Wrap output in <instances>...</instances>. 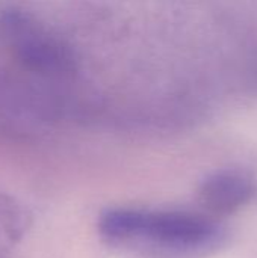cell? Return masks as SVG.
<instances>
[{"instance_id":"cell-3","label":"cell","mask_w":257,"mask_h":258,"mask_svg":"<svg viewBox=\"0 0 257 258\" xmlns=\"http://www.w3.org/2000/svg\"><path fill=\"white\" fill-rule=\"evenodd\" d=\"M257 195L254 175L242 168H224L206 175L197 187V207L208 215L224 219L245 206Z\"/></svg>"},{"instance_id":"cell-1","label":"cell","mask_w":257,"mask_h":258,"mask_svg":"<svg viewBox=\"0 0 257 258\" xmlns=\"http://www.w3.org/2000/svg\"><path fill=\"white\" fill-rule=\"evenodd\" d=\"M97 234L121 258H209L230 240L223 219L198 207H109L97 218Z\"/></svg>"},{"instance_id":"cell-2","label":"cell","mask_w":257,"mask_h":258,"mask_svg":"<svg viewBox=\"0 0 257 258\" xmlns=\"http://www.w3.org/2000/svg\"><path fill=\"white\" fill-rule=\"evenodd\" d=\"M0 42L24 70L47 79H68L77 70L71 45L33 14L9 6L0 11Z\"/></svg>"},{"instance_id":"cell-4","label":"cell","mask_w":257,"mask_h":258,"mask_svg":"<svg viewBox=\"0 0 257 258\" xmlns=\"http://www.w3.org/2000/svg\"><path fill=\"white\" fill-rule=\"evenodd\" d=\"M30 227V215L15 198L0 194V258H14Z\"/></svg>"}]
</instances>
